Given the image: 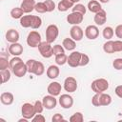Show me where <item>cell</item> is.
I'll use <instances>...</instances> for the list:
<instances>
[{"label":"cell","mask_w":122,"mask_h":122,"mask_svg":"<svg viewBox=\"0 0 122 122\" xmlns=\"http://www.w3.org/2000/svg\"><path fill=\"white\" fill-rule=\"evenodd\" d=\"M26 65H27L29 73H32L37 76H40L45 72L44 64L40 61H37L35 59H29L26 62Z\"/></svg>","instance_id":"1"},{"label":"cell","mask_w":122,"mask_h":122,"mask_svg":"<svg viewBox=\"0 0 122 122\" xmlns=\"http://www.w3.org/2000/svg\"><path fill=\"white\" fill-rule=\"evenodd\" d=\"M91 89L95 93H101L109 89V82L105 78H97L91 84Z\"/></svg>","instance_id":"2"},{"label":"cell","mask_w":122,"mask_h":122,"mask_svg":"<svg viewBox=\"0 0 122 122\" xmlns=\"http://www.w3.org/2000/svg\"><path fill=\"white\" fill-rule=\"evenodd\" d=\"M41 42H42L41 34L37 30H31L29 32L27 36V44L30 48H38Z\"/></svg>","instance_id":"3"},{"label":"cell","mask_w":122,"mask_h":122,"mask_svg":"<svg viewBox=\"0 0 122 122\" xmlns=\"http://www.w3.org/2000/svg\"><path fill=\"white\" fill-rule=\"evenodd\" d=\"M59 34V29L56 25L51 24L46 28V41L49 43H53Z\"/></svg>","instance_id":"4"},{"label":"cell","mask_w":122,"mask_h":122,"mask_svg":"<svg viewBox=\"0 0 122 122\" xmlns=\"http://www.w3.org/2000/svg\"><path fill=\"white\" fill-rule=\"evenodd\" d=\"M38 51H39L41 56L44 58H51L53 55L52 46L51 45V43H49L47 41L41 42V44L38 46Z\"/></svg>","instance_id":"5"},{"label":"cell","mask_w":122,"mask_h":122,"mask_svg":"<svg viewBox=\"0 0 122 122\" xmlns=\"http://www.w3.org/2000/svg\"><path fill=\"white\" fill-rule=\"evenodd\" d=\"M21 114L23 117L27 118V119H30L36 114L35 109H34V105L30 104V103H24L21 107Z\"/></svg>","instance_id":"6"},{"label":"cell","mask_w":122,"mask_h":122,"mask_svg":"<svg viewBox=\"0 0 122 122\" xmlns=\"http://www.w3.org/2000/svg\"><path fill=\"white\" fill-rule=\"evenodd\" d=\"M63 88L68 92H74L78 88V84H77L76 79L72 76H68L64 80Z\"/></svg>","instance_id":"7"},{"label":"cell","mask_w":122,"mask_h":122,"mask_svg":"<svg viewBox=\"0 0 122 122\" xmlns=\"http://www.w3.org/2000/svg\"><path fill=\"white\" fill-rule=\"evenodd\" d=\"M82 52L77 51H72L70 55L68 56V61L67 63L69 64L70 67L71 68H76L80 66V58H81Z\"/></svg>","instance_id":"8"},{"label":"cell","mask_w":122,"mask_h":122,"mask_svg":"<svg viewBox=\"0 0 122 122\" xmlns=\"http://www.w3.org/2000/svg\"><path fill=\"white\" fill-rule=\"evenodd\" d=\"M10 71H12V73L16 77H19L20 78V77H23V76L26 75V73L28 72V68H27L26 63L23 62V61H21L18 64H16Z\"/></svg>","instance_id":"9"},{"label":"cell","mask_w":122,"mask_h":122,"mask_svg":"<svg viewBox=\"0 0 122 122\" xmlns=\"http://www.w3.org/2000/svg\"><path fill=\"white\" fill-rule=\"evenodd\" d=\"M58 103L63 109H71L73 105V98L69 93H64L59 96Z\"/></svg>","instance_id":"10"},{"label":"cell","mask_w":122,"mask_h":122,"mask_svg":"<svg viewBox=\"0 0 122 122\" xmlns=\"http://www.w3.org/2000/svg\"><path fill=\"white\" fill-rule=\"evenodd\" d=\"M84 33L89 40H94L99 36V30L95 25H89L85 29Z\"/></svg>","instance_id":"11"},{"label":"cell","mask_w":122,"mask_h":122,"mask_svg":"<svg viewBox=\"0 0 122 122\" xmlns=\"http://www.w3.org/2000/svg\"><path fill=\"white\" fill-rule=\"evenodd\" d=\"M70 35L71 38H72L74 41H81L84 36V31L82 28L78 25H73L70 30Z\"/></svg>","instance_id":"12"},{"label":"cell","mask_w":122,"mask_h":122,"mask_svg":"<svg viewBox=\"0 0 122 122\" xmlns=\"http://www.w3.org/2000/svg\"><path fill=\"white\" fill-rule=\"evenodd\" d=\"M67 22L71 25H79L80 23L83 22V19H84V15L82 13H79V12H71L69 15H67Z\"/></svg>","instance_id":"13"},{"label":"cell","mask_w":122,"mask_h":122,"mask_svg":"<svg viewBox=\"0 0 122 122\" xmlns=\"http://www.w3.org/2000/svg\"><path fill=\"white\" fill-rule=\"evenodd\" d=\"M42 102H43L45 109H47V110H52L57 105V99L55 98V96H53L51 94L45 95L42 99Z\"/></svg>","instance_id":"14"},{"label":"cell","mask_w":122,"mask_h":122,"mask_svg":"<svg viewBox=\"0 0 122 122\" xmlns=\"http://www.w3.org/2000/svg\"><path fill=\"white\" fill-rule=\"evenodd\" d=\"M61 90H62V86L59 82L57 81H53L51 83L49 84L48 88H47V91L49 92V94H51L53 96H58L60 95V92H61Z\"/></svg>","instance_id":"15"},{"label":"cell","mask_w":122,"mask_h":122,"mask_svg":"<svg viewBox=\"0 0 122 122\" xmlns=\"http://www.w3.org/2000/svg\"><path fill=\"white\" fill-rule=\"evenodd\" d=\"M5 37H6V40H7L9 43L11 44V43H16V42H18V40H19V38H20V35H19V32H18L16 30H14V29H10V30H7Z\"/></svg>","instance_id":"16"},{"label":"cell","mask_w":122,"mask_h":122,"mask_svg":"<svg viewBox=\"0 0 122 122\" xmlns=\"http://www.w3.org/2000/svg\"><path fill=\"white\" fill-rule=\"evenodd\" d=\"M23 51H24L23 46L18 42L11 43L9 46V52L13 56H20L23 53Z\"/></svg>","instance_id":"17"},{"label":"cell","mask_w":122,"mask_h":122,"mask_svg":"<svg viewBox=\"0 0 122 122\" xmlns=\"http://www.w3.org/2000/svg\"><path fill=\"white\" fill-rule=\"evenodd\" d=\"M36 2L35 0H23L21 2L20 8L23 10L25 13H30L32 10H34Z\"/></svg>","instance_id":"18"},{"label":"cell","mask_w":122,"mask_h":122,"mask_svg":"<svg viewBox=\"0 0 122 122\" xmlns=\"http://www.w3.org/2000/svg\"><path fill=\"white\" fill-rule=\"evenodd\" d=\"M93 21H94V23L97 26L104 25L106 23V21H107V12H106V10L102 9L101 10H99L98 12H96L95 15H94V17H93Z\"/></svg>","instance_id":"19"},{"label":"cell","mask_w":122,"mask_h":122,"mask_svg":"<svg viewBox=\"0 0 122 122\" xmlns=\"http://www.w3.org/2000/svg\"><path fill=\"white\" fill-rule=\"evenodd\" d=\"M46 74L50 79H55L59 76L60 74V69L58 67V65H51L48 67L47 71H46Z\"/></svg>","instance_id":"20"},{"label":"cell","mask_w":122,"mask_h":122,"mask_svg":"<svg viewBox=\"0 0 122 122\" xmlns=\"http://www.w3.org/2000/svg\"><path fill=\"white\" fill-rule=\"evenodd\" d=\"M0 101L3 105H6V106H10L13 103L14 101V96L11 92H2L1 95H0Z\"/></svg>","instance_id":"21"},{"label":"cell","mask_w":122,"mask_h":122,"mask_svg":"<svg viewBox=\"0 0 122 122\" xmlns=\"http://www.w3.org/2000/svg\"><path fill=\"white\" fill-rule=\"evenodd\" d=\"M73 6H74V3L71 0H61L57 5V9L59 11L64 12V11H67L69 9H71Z\"/></svg>","instance_id":"22"},{"label":"cell","mask_w":122,"mask_h":122,"mask_svg":"<svg viewBox=\"0 0 122 122\" xmlns=\"http://www.w3.org/2000/svg\"><path fill=\"white\" fill-rule=\"evenodd\" d=\"M87 9L92 12V13H96L98 12L99 10H102V6H101V3L97 0H91L89 3H88V6H87Z\"/></svg>","instance_id":"23"},{"label":"cell","mask_w":122,"mask_h":122,"mask_svg":"<svg viewBox=\"0 0 122 122\" xmlns=\"http://www.w3.org/2000/svg\"><path fill=\"white\" fill-rule=\"evenodd\" d=\"M62 46L64 47L65 50L67 51H72L75 50L76 48V41H74L72 38H65L62 42Z\"/></svg>","instance_id":"24"},{"label":"cell","mask_w":122,"mask_h":122,"mask_svg":"<svg viewBox=\"0 0 122 122\" xmlns=\"http://www.w3.org/2000/svg\"><path fill=\"white\" fill-rule=\"evenodd\" d=\"M32 16L33 15H24L20 19V25L23 28H30L31 26V21H32Z\"/></svg>","instance_id":"25"},{"label":"cell","mask_w":122,"mask_h":122,"mask_svg":"<svg viewBox=\"0 0 122 122\" xmlns=\"http://www.w3.org/2000/svg\"><path fill=\"white\" fill-rule=\"evenodd\" d=\"M102 35H103V37H104L106 40H111V39L113 37V35H114V30H113L112 27L107 26V27H105V28L103 29V30H102Z\"/></svg>","instance_id":"26"},{"label":"cell","mask_w":122,"mask_h":122,"mask_svg":"<svg viewBox=\"0 0 122 122\" xmlns=\"http://www.w3.org/2000/svg\"><path fill=\"white\" fill-rule=\"evenodd\" d=\"M100 96V106H109L112 103V96L108 93L101 92L99 93Z\"/></svg>","instance_id":"27"},{"label":"cell","mask_w":122,"mask_h":122,"mask_svg":"<svg viewBox=\"0 0 122 122\" xmlns=\"http://www.w3.org/2000/svg\"><path fill=\"white\" fill-rule=\"evenodd\" d=\"M24 13L25 12L23 11V10L20 7L19 8H13V9H11V10L10 12L11 18H13V19H21V17L24 16Z\"/></svg>","instance_id":"28"},{"label":"cell","mask_w":122,"mask_h":122,"mask_svg":"<svg viewBox=\"0 0 122 122\" xmlns=\"http://www.w3.org/2000/svg\"><path fill=\"white\" fill-rule=\"evenodd\" d=\"M103 51L106 53H114V48H113V41L112 40H107L103 44Z\"/></svg>","instance_id":"29"},{"label":"cell","mask_w":122,"mask_h":122,"mask_svg":"<svg viewBox=\"0 0 122 122\" xmlns=\"http://www.w3.org/2000/svg\"><path fill=\"white\" fill-rule=\"evenodd\" d=\"M68 61V56L66 53H60L55 55V63L58 66H63L67 63Z\"/></svg>","instance_id":"30"},{"label":"cell","mask_w":122,"mask_h":122,"mask_svg":"<svg viewBox=\"0 0 122 122\" xmlns=\"http://www.w3.org/2000/svg\"><path fill=\"white\" fill-rule=\"evenodd\" d=\"M42 26V19L38 15H33L32 16V21H31V26L30 28L33 30H37Z\"/></svg>","instance_id":"31"},{"label":"cell","mask_w":122,"mask_h":122,"mask_svg":"<svg viewBox=\"0 0 122 122\" xmlns=\"http://www.w3.org/2000/svg\"><path fill=\"white\" fill-rule=\"evenodd\" d=\"M71 10L74 11V12H79V13H82L83 15H85V13H86V11H87V8H86L83 4L76 3V4H74V6L71 8Z\"/></svg>","instance_id":"32"},{"label":"cell","mask_w":122,"mask_h":122,"mask_svg":"<svg viewBox=\"0 0 122 122\" xmlns=\"http://www.w3.org/2000/svg\"><path fill=\"white\" fill-rule=\"evenodd\" d=\"M10 69H7V70H2L0 71V75H1V79H2V84L8 82L10 79Z\"/></svg>","instance_id":"33"},{"label":"cell","mask_w":122,"mask_h":122,"mask_svg":"<svg viewBox=\"0 0 122 122\" xmlns=\"http://www.w3.org/2000/svg\"><path fill=\"white\" fill-rule=\"evenodd\" d=\"M71 122H83L84 120V116H83V113L80 112H74L69 119Z\"/></svg>","instance_id":"34"},{"label":"cell","mask_w":122,"mask_h":122,"mask_svg":"<svg viewBox=\"0 0 122 122\" xmlns=\"http://www.w3.org/2000/svg\"><path fill=\"white\" fill-rule=\"evenodd\" d=\"M34 10H36L38 13L48 12V10H47V7H46L45 2H38V3H36L35 8H34Z\"/></svg>","instance_id":"35"},{"label":"cell","mask_w":122,"mask_h":122,"mask_svg":"<svg viewBox=\"0 0 122 122\" xmlns=\"http://www.w3.org/2000/svg\"><path fill=\"white\" fill-rule=\"evenodd\" d=\"M10 69V60L9 58L0 57V71Z\"/></svg>","instance_id":"36"},{"label":"cell","mask_w":122,"mask_h":122,"mask_svg":"<svg viewBox=\"0 0 122 122\" xmlns=\"http://www.w3.org/2000/svg\"><path fill=\"white\" fill-rule=\"evenodd\" d=\"M52 51H53V55L55 56V55L60 54V53H65V49L63 46L56 44V45L52 46Z\"/></svg>","instance_id":"37"},{"label":"cell","mask_w":122,"mask_h":122,"mask_svg":"<svg viewBox=\"0 0 122 122\" xmlns=\"http://www.w3.org/2000/svg\"><path fill=\"white\" fill-rule=\"evenodd\" d=\"M33 105H34V109H35L36 113H42V112H43L45 107H44L42 101H40V100H36V101L34 102Z\"/></svg>","instance_id":"38"},{"label":"cell","mask_w":122,"mask_h":122,"mask_svg":"<svg viewBox=\"0 0 122 122\" xmlns=\"http://www.w3.org/2000/svg\"><path fill=\"white\" fill-rule=\"evenodd\" d=\"M45 4H46V7H47V10H48V12H51L55 10V3L53 0H45Z\"/></svg>","instance_id":"39"},{"label":"cell","mask_w":122,"mask_h":122,"mask_svg":"<svg viewBox=\"0 0 122 122\" xmlns=\"http://www.w3.org/2000/svg\"><path fill=\"white\" fill-rule=\"evenodd\" d=\"M89 63H90L89 55H87L86 53H82L81 54V58H80V66L84 67V66H87Z\"/></svg>","instance_id":"40"},{"label":"cell","mask_w":122,"mask_h":122,"mask_svg":"<svg viewBox=\"0 0 122 122\" xmlns=\"http://www.w3.org/2000/svg\"><path fill=\"white\" fill-rule=\"evenodd\" d=\"M112 67L117 70V71H120L122 70V58H116L112 61Z\"/></svg>","instance_id":"41"},{"label":"cell","mask_w":122,"mask_h":122,"mask_svg":"<svg viewBox=\"0 0 122 122\" xmlns=\"http://www.w3.org/2000/svg\"><path fill=\"white\" fill-rule=\"evenodd\" d=\"M21 61H23V60L20 58V56H14V57H12V58L10 60V69L11 70L16 64H18V63L21 62Z\"/></svg>","instance_id":"42"},{"label":"cell","mask_w":122,"mask_h":122,"mask_svg":"<svg viewBox=\"0 0 122 122\" xmlns=\"http://www.w3.org/2000/svg\"><path fill=\"white\" fill-rule=\"evenodd\" d=\"M113 48H114V52L122 51V40L113 41Z\"/></svg>","instance_id":"43"},{"label":"cell","mask_w":122,"mask_h":122,"mask_svg":"<svg viewBox=\"0 0 122 122\" xmlns=\"http://www.w3.org/2000/svg\"><path fill=\"white\" fill-rule=\"evenodd\" d=\"M92 104L95 107H100V96L99 93H95L92 98Z\"/></svg>","instance_id":"44"},{"label":"cell","mask_w":122,"mask_h":122,"mask_svg":"<svg viewBox=\"0 0 122 122\" xmlns=\"http://www.w3.org/2000/svg\"><path fill=\"white\" fill-rule=\"evenodd\" d=\"M31 121H32V122H45V121H46V118L44 117L43 114H41V113H36V114L31 118Z\"/></svg>","instance_id":"45"},{"label":"cell","mask_w":122,"mask_h":122,"mask_svg":"<svg viewBox=\"0 0 122 122\" xmlns=\"http://www.w3.org/2000/svg\"><path fill=\"white\" fill-rule=\"evenodd\" d=\"M51 121H52V122H61V121H65V119H64V117H63L62 114H60V113H55V114H53V116L51 117Z\"/></svg>","instance_id":"46"},{"label":"cell","mask_w":122,"mask_h":122,"mask_svg":"<svg viewBox=\"0 0 122 122\" xmlns=\"http://www.w3.org/2000/svg\"><path fill=\"white\" fill-rule=\"evenodd\" d=\"M114 33H115V35H116L117 38L122 39V24L116 26V28L114 30Z\"/></svg>","instance_id":"47"},{"label":"cell","mask_w":122,"mask_h":122,"mask_svg":"<svg viewBox=\"0 0 122 122\" xmlns=\"http://www.w3.org/2000/svg\"><path fill=\"white\" fill-rule=\"evenodd\" d=\"M114 92H115V94H116L119 98H122V85L117 86V87L115 88V90H114Z\"/></svg>","instance_id":"48"},{"label":"cell","mask_w":122,"mask_h":122,"mask_svg":"<svg viewBox=\"0 0 122 122\" xmlns=\"http://www.w3.org/2000/svg\"><path fill=\"white\" fill-rule=\"evenodd\" d=\"M10 52H4V51H2L1 53H0V57H4V58H9L10 57Z\"/></svg>","instance_id":"49"},{"label":"cell","mask_w":122,"mask_h":122,"mask_svg":"<svg viewBox=\"0 0 122 122\" xmlns=\"http://www.w3.org/2000/svg\"><path fill=\"white\" fill-rule=\"evenodd\" d=\"M29 119H27V118H25V117H23V118H20V119H18V122H27Z\"/></svg>","instance_id":"50"},{"label":"cell","mask_w":122,"mask_h":122,"mask_svg":"<svg viewBox=\"0 0 122 122\" xmlns=\"http://www.w3.org/2000/svg\"><path fill=\"white\" fill-rule=\"evenodd\" d=\"M100 3H108L110 0H98Z\"/></svg>","instance_id":"51"},{"label":"cell","mask_w":122,"mask_h":122,"mask_svg":"<svg viewBox=\"0 0 122 122\" xmlns=\"http://www.w3.org/2000/svg\"><path fill=\"white\" fill-rule=\"evenodd\" d=\"M71 1H72V2L74 3V4H76V3H78V2L80 1V0H71Z\"/></svg>","instance_id":"52"}]
</instances>
